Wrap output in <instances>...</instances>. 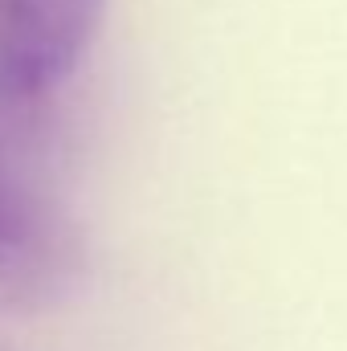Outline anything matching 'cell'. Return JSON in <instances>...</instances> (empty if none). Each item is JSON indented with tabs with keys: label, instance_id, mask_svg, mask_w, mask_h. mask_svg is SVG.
Returning <instances> with one entry per match:
<instances>
[{
	"label": "cell",
	"instance_id": "obj_1",
	"mask_svg": "<svg viewBox=\"0 0 347 351\" xmlns=\"http://www.w3.org/2000/svg\"><path fill=\"white\" fill-rule=\"evenodd\" d=\"M33 114L0 102V311H49L86 274V237L37 160Z\"/></svg>",
	"mask_w": 347,
	"mask_h": 351
},
{
	"label": "cell",
	"instance_id": "obj_2",
	"mask_svg": "<svg viewBox=\"0 0 347 351\" xmlns=\"http://www.w3.org/2000/svg\"><path fill=\"white\" fill-rule=\"evenodd\" d=\"M106 0H0V102L41 110L86 62Z\"/></svg>",
	"mask_w": 347,
	"mask_h": 351
}]
</instances>
